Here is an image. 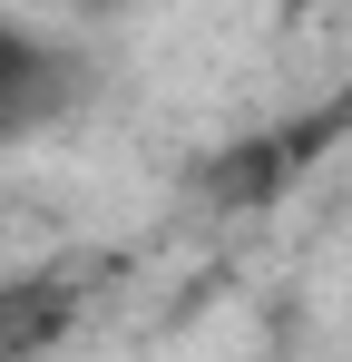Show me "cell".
<instances>
[{"label":"cell","instance_id":"obj_1","mask_svg":"<svg viewBox=\"0 0 352 362\" xmlns=\"http://www.w3.org/2000/svg\"><path fill=\"white\" fill-rule=\"evenodd\" d=\"M69 108H78V59H69L59 40H40V30L0 20V147L49 137Z\"/></svg>","mask_w":352,"mask_h":362}]
</instances>
